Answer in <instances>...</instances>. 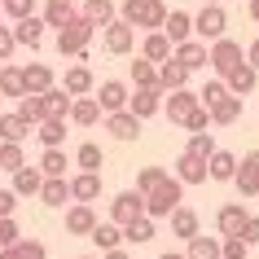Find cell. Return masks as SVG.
<instances>
[{
  "label": "cell",
  "mask_w": 259,
  "mask_h": 259,
  "mask_svg": "<svg viewBox=\"0 0 259 259\" xmlns=\"http://www.w3.org/2000/svg\"><path fill=\"white\" fill-rule=\"evenodd\" d=\"M97 35V22H88V18H75V22H66V27L57 31V53L62 57H75V62H88V44H93Z\"/></svg>",
  "instance_id": "obj_1"
},
{
  "label": "cell",
  "mask_w": 259,
  "mask_h": 259,
  "mask_svg": "<svg viewBox=\"0 0 259 259\" xmlns=\"http://www.w3.org/2000/svg\"><path fill=\"white\" fill-rule=\"evenodd\" d=\"M198 106H202V97H198V93H189V88H176V93H167V101H163L167 119H171V123H180V127L189 123V114H193Z\"/></svg>",
  "instance_id": "obj_10"
},
{
  "label": "cell",
  "mask_w": 259,
  "mask_h": 259,
  "mask_svg": "<svg viewBox=\"0 0 259 259\" xmlns=\"http://www.w3.org/2000/svg\"><path fill=\"white\" fill-rule=\"evenodd\" d=\"M35 137H40L44 150H62V145H66V119H44V123H35Z\"/></svg>",
  "instance_id": "obj_30"
},
{
  "label": "cell",
  "mask_w": 259,
  "mask_h": 259,
  "mask_svg": "<svg viewBox=\"0 0 259 259\" xmlns=\"http://www.w3.org/2000/svg\"><path fill=\"white\" fill-rule=\"evenodd\" d=\"M88 22H97V27H110L114 22V0H83V9H79Z\"/></svg>",
  "instance_id": "obj_43"
},
{
  "label": "cell",
  "mask_w": 259,
  "mask_h": 259,
  "mask_svg": "<svg viewBox=\"0 0 259 259\" xmlns=\"http://www.w3.org/2000/svg\"><path fill=\"white\" fill-rule=\"evenodd\" d=\"M44 101H49V119H70V106H75V97H70L62 83H53V88L44 93Z\"/></svg>",
  "instance_id": "obj_39"
},
{
  "label": "cell",
  "mask_w": 259,
  "mask_h": 259,
  "mask_svg": "<svg viewBox=\"0 0 259 259\" xmlns=\"http://www.w3.org/2000/svg\"><path fill=\"white\" fill-rule=\"evenodd\" d=\"M14 49H18L14 27H0V62H9V57H14Z\"/></svg>",
  "instance_id": "obj_52"
},
{
  "label": "cell",
  "mask_w": 259,
  "mask_h": 259,
  "mask_svg": "<svg viewBox=\"0 0 259 259\" xmlns=\"http://www.w3.org/2000/svg\"><path fill=\"white\" fill-rule=\"evenodd\" d=\"M97 224H101V220H97L93 202H75V206L66 211V233H70V237H88Z\"/></svg>",
  "instance_id": "obj_15"
},
{
  "label": "cell",
  "mask_w": 259,
  "mask_h": 259,
  "mask_svg": "<svg viewBox=\"0 0 259 259\" xmlns=\"http://www.w3.org/2000/svg\"><path fill=\"white\" fill-rule=\"evenodd\" d=\"M75 167H79V171H101V167H106V154H101V145L83 141L79 150H75Z\"/></svg>",
  "instance_id": "obj_42"
},
{
  "label": "cell",
  "mask_w": 259,
  "mask_h": 259,
  "mask_svg": "<svg viewBox=\"0 0 259 259\" xmlns=\"http://www.w3.org/2000/svg\"><path fill=\"white\" fill-rule=\"evenodd\" d=\"M88 242H93L97 250L106 255V250H119V246L127 242V237H123V224H114V220H106V224H97V229L88 233Z\"/></svg>",
  "instance_id": "obj_21"
},
{
  "label": "cell",
  "mask_w": 259,
  "mask_h": 259,
  "mask_svg": "<svg viewBox=\"0 0 259 259\" xmlns=\"http://www.w3.org/2000/svg\"><path fill=\"white\" fill-rule=\"evenodd\" d=\"M0 5H5V0H0Z\"/></svg>",
  "instance_id": "obj_62"
},
{
  "label": "cell",
  "mask_w": 259,
  "mask_h": 259,
  "mask_svg": "<svg viewBox=\"0 0 259 259\" xmlns=\"http://www.w3.org/2000/svg\"><path fill=\"white\" fill-rule=\"evenodd\" d=\"M31 132H35V123H27L22 114H0V141H27Z\"/></svg>",
  "instance_id": "obj_34"
},
{
  "label": "cell",
  "mask_w": 259,
  "mask_h": 259,
  "mask_svg": "<svg viewBox=\"0 0 259 259\" xmlns=\"http://www.w3.org/2000/svg\"><path fill=\"white\" fill-rule=\"evenodd\" d=\"M180 62V66H189V70H206L211 66V49H206V40H185L176 44V53H171Z\"/></svg>",
  "instance_id": "obj_16"
},
{
  "label": "cell",
  "mask_w": 259,
  "mask_h": 259,
  "mask_svg": "<svg viewBox=\"0 0 259 259\" xmlns=\"http://www.w3.org/2000/svg\"><path fill=\"white\" fill-rule=\"evenodd\" d=\"M70 198H75V202H97V198H101V171H79V176H70Z\"/></svg>",
  "instance_id": "obj_20"
},
{
  "label": "cell",
  "mask_w": 259,
  "mask_h": 259,
  "mask_svg": "<svg viewBox=\"0 0 259 259\" xmlns=\"http://www.w3.org/2000/svg\"><path fill=\"white\" fill-rule=\"evenodd\" d=\"M0 66H5V62H0Z\"/></svg>",
  "instance_id": "obj_63"
},
{
  "label": "cell",
  "mask_w": 259,
  "mask_h": 259,
  "mask_svg": "<svg viewBox=\"0 0 259 259\" xmlns=\"http://www.w3.org/2000/svg\"><path fill=\"white\" fill-rule=\"evenodd\" d=\"M79 5H83V0H79Z\"/></svg>",
  "instance_id": "obj_64"
},
{
  "label": "cell",
  "mask_w": 259,
  "mask_h": 259,
  "mask_svg": "<svg viewBox=\"0 0 259 259\" xmlns=\"http://www.w3.org/2000/svg\"><path fill=\"white\" fill-rule=\"evenodd\" d=\"M93 97L101 101L106 114H114V110H127V97H132V93H127V83H123V79H101Z\"/></svg>",
  "instance_id": "obj_13"
},
{
  "label": "cell",
  "mask_w": 259,
  "mask_h": 259,
  "mask_svg": "<svg viewBox=\"0 0 259 259\" xmlns=\"http://www.w3.org/2000/svg\"><path fill=\"white\" fill-rule=\"evenodd\" d=\"M101 114H106V110H101V101H97L93 93H88V97H75V106H70V123H75V127H93Z\"/></svg>",
  "instance_id": "obj_25"
},
{
  "label": "cell",
  "mask_w": 259,
  "mask_h": 259,
  "mask_svg": "<svg viewBox=\"0 0 259 259\" xmlns=\"http://www.w3.org/2000/svg\"><path fill=\"white\" fill-rule=\"evenodd\" d=\"M79 259H97V255H79Z\"/></svg>",
  "instance_id": "obj_61"
},
{
  "label": "cell",
  "mask_w": 259,
  "mask_h": 259,
  "mask_svg": "<svg viewBox=\"0 0 259 259\" xmlns=\"http://www.w3.org/2000/svg\"><path fill=\"white\" fill-rule=\"evenodd\" d=\"M154 224H158L154 215H137L132 224H123V237L132 246H145V242H154Z\"/></svg>",
  "instance_id": "obj_41"
},
{
  "label": "cell",
  "mask_w": 259,
  "mask_h": 259,
  "mask_svg": "<svg viewBox=\"0 0 259 259\" xmlns=\"http://www.w3.org/2000/svg\"><path fill=\"white\" fill-rule=\"evenodd\" d=\"M163 31H167V40H171V44L193 40V14H185V9H171V14H167V22H163Z\"/></svg>",
  "instance_id": "obj_26"
},
{
  "label": "cell",
  "mask_w": 259,
  "mask_h": 259,
  "mask_svg": "<svg viewBox=\"0 0 259 259\" xmlns=\"http://www.w3.org/2000/svg\"><path fill=\"white\" fill-rule=\"evenodd\" d=\"M237 119H242V97L237 93L220 97L215 106H211V123H215V127H229V123H237Z\"/></svg>",
  "instance_id": "obj_29"
},
{
  "label": "cell",
  "mask_w": 259,
  "mask_h": 259,
  "mask_svg": "<svg viewBox=\"0 0 259 259\" xmlns=\"http://www.w3.org/2000/svg\"><path fill=\"white\" fill-rule=\"evenodd\" d=\"M158 259H189V255H180V250H167V255H158Z\"/></svg>",
  "instance_id": "obj_59"
},
{
  "label": "cell",
  "mask_w": 259,
  "mask_h": 259,
  "mask_svg": "<svg viewBox=\"0 0 259 259\" xmlns=\"http://www.w3.org/2000/svg\"><path fill=\"white\" fill-rule=\"evenodd\" d=\"M141 123L145 119H137L132 110H114V114H106V132L114 141H137L141 137Z\"/></svg>",
  "instance_id": "obj_14"
},
{
  "label": "cell",
  "mask_w": 259,
  "mask_h": 259,
  "mask_svg": "<svg viewBox=\"0 0 259 259\" xmlns=\"http://www.w3.org/2000/svg\"><path fill=\"white\" fill-rule=\"evenodd\" d=\"M66 150H44L40 154V171H44V176H66Z\"/></svg>",
  "instance_id": "obj_46"
},
{
  "label": "cell",
  "mask_w": 259,
  "mask_h": 259,
  "mask_svg": "<svg viewBox=\"0 0 259 259\" xmlns=\"http://www.w3.org/2000/svg\"><path fill=\"white\" fill-rule=\"evenodd\" d=\"M167 180H171V176H167V167H141V171H137V189L141 193H154L158 185H167Z\"/></svg>",
  "instance_id": "obj_45"
},
{
  "label": "cell",
  "mask_w": 259,
  "mask_h": 259,
  "mask_svg": "<svg viewBox=\"0 0 259 259\" xmlns=\"http://www.w3.org/2000/svg\"><path fill=\"white\" fill-rule=\"evenodd\" d=\"M233 176H237V154L215 150V154H211V180H220V185H233Z\"/></svg>",
  "instance_id": "obj_36"
},
{
  "label": "cell",
  "mask_w": 259,
  "mask_h": 259,
  "mask_svg": "<svg viewBox=\"0 0 259 259\" xmlns=\"http://www.w3.org/2000/svg\"><path fill=\"white\" fill-rule=\"evenodd\" d=\"M0 9L14 18V22H22V18H31V14H35V0H5Z\"/></svg>",
  "instance_id": "obj_50"
},
{
  "label": "cell",
  "mask_w": 259,
  "mask_h": 259,
  "mask_svg": "<svg viewBox=\"0 0 259 259\" xmlns=\"http://www.w3.org/2000/svg\"><path fill=\"white\" fill-rule=\"evenodd\" d=\"M171 176L180 180V185H206V180H211V158H198V154H180L176 158V171H171Z\"/></svg>",
  "instance_id": "obj_8"
},
{
  "label": "cell",
  "mask_w": 259,
  "mask_h": 259,
  "mask_svg": "<svg viewBox=\"0 0 259 259\" xmlns=\"http://www.w3.org/2000/svg\"><path fill=\"white\" fill-rule=\"evenodd\" d=\"M40 202H44V206H66V202H75V198H70V180H66V176H44Z\"/></svg>",
  "instance_id": "obj_27"
},
{
  "label": "cell",
  "mask_w": 259,
  "mask_h": 259,
  "mask_svg": "<svg viewBox=\"0 0 259 259\" xmlns=\"http://www.w3.org/2000/svg\"><path fill=\"white\" fill-rule=\"evenodd\" d=\"M189 66H180L176 57H167V62H158V88L163 93H176V88H189Z\"/></svg>",
  "instance_id": "obj_17"
},
{
  "label": "cell",
  "mask_w": 259,
  "mask_h": 259,
  "mask_svg": "<svg viewBox=\"0 0 259 259\" xmlns=\"http://www.w3.org/2000/svg\"><path fill=\"white\" fill-rule=\"evenodd\" d=\"M198 233H202V220H198V211H193V206H176V211H171V237L189 242V237H198Z\"/></svg>",
  "instance_id": "obj_19"
},
{
  "label": "cell",
  "mask_w": 259,
  "mask_h": 259,
  "mask_svg": "<svg viewBox=\"0 0 259 259\" xmlns=\"http://www.w3.org/2000/svg\"><path fill=\"white\" fill-rule=\"evenodd\" d=\"M198 97H202V106L211 110V106H215V101H220V97H229V83H224V79H220V75H215V79L206 83V88H202V93H198Z\"/></svg>",
  "instance_id": "obj_49"
},
{
  "label": "cell",
  "mask_w": 259,
  "mask_h": 259,
  "mask_svg": "<svg viewBox=\"0 0 259 259\" xmlns=\"http://www.w3.org/2000/svg\"><path fill=\"white\" fill-rule=\"evenodd\" d=\"M224 31H229V14H224L220 5H202V9L193 14V35H198V40L215 44Z\"/></svg>",
  "instance_id": "obj_4"
},
{
  "label": "cell",
  "mask_w": 259,
  "mask_h": 259,
  "mask_svg": "<svg viewBox=\"0 0 259 259\" xmlns=\"http://www.w3.org/2000/svg\"><path fill=\"white\" fill-rule=\"evenodd\" d=\"M171 53H176V44L167 40V31H145V44H141V57H150V62H167Z\"/></svg>",
  "instance_id": "obj_28"
},
{
  "label": "cell",
  "mask_w": 259,
  "mask_h": 259,
  "mask_svg": "<svg viewBox=\"0 0 259 259\" xmlns=\"http://www.w3.org/2000/svg\"><path fill=\"white\" fill-rule=\"evenodd\" d=\"M202 5H220V0H202Z\"/></svg>",
  "instance_id": "obj_60"
},
{
  "label": "cell",
  "mask_w": 259,
  "mask_h": 259,
  "mask_svg": "<svg viewBox=\"0 0 259 259\" xmlns=\"http://www.w3.org/2000/svg\"><path fill=\"white\" fill-rule=\"evenodd\" d=\"M14 242H22V233H18L14 215H5V220H0V246H14Z\"/></svg>",
  "instance_id": "obj_51"
},
{
  "label": "cell",
  "mask_w": 259,
  "mask_h": 259,
  "mask_svg": "<svg viewBox=\"0 0 259 259\" xmlns=\"http://www.w3.org/2000/svg\"><path fill=\"white\" fill-rule=\"evenodd\" d=\"M180 198H185V185L171 176L167 185H158L154 193H145V215H154V220H171V211L180 206Z\"/></svg>",
  "instance_id": "obj_3"
},
{
  "label": "cell",
  "mask_w": 259,
  "mask_h": 259,
  "mask_svg": "<svg viewBox=\"0 0 259 259\" xmlns=\"http://www.w3.org/2000/svg\"><path fill=\"white\" fill-rule=\"evenodd\" d=\"M163 101H167L163 88H137V93L127 97V110H132L137 119H154V114L163 110Z\"/></svg>",
  "instance_id": "obj_11"
},
{
  "label": "cell",
  "mask_w": 259,
  "mask_h": 259,
  "mask_svg": "<svg viewBox=\"0 0 259 259\" xmlns=\"http://www.w3.org/2000/svg\"><path fill=\"white\" fill-rule=\"evenodd\" d=\"M237 62H246L242 44H237V40H229V35H220V40L211 44V70H215L220 79H224V75H229V70L237 66Z\"/></svg>",
  "instance_id": "obj_7"
},
{
  "label": "cell",
  "mask_w": 259,
  "mask_h": 259,
  "mask_svg": "<svg viewBox=\"0 0 259 259\" xmlns=\"http://www.w3.org/2000/svg\"><path fill=\"white\" fill-rule=\"evenodd\" d=\"M185 255L189 259H224V250H220V237H202L198 233V237L185 242Z\"/></svg>",
  "instance_id": "obj_38"
},
{
  "label": "cell",
  "mask_w": 259,
  "mask_h": 259,
  "mask_svg": "<svg viewBox=\"0 0 259 259\" xmlns=\"http://www.w3.org/2000/svg\"><path fill=\"white\" fill-rule=\"evenodd\" d=\"M246 62L259 70V40H250V49H246Z\"/></svg>",
  "instance_id": "obj_56"
},
{
  "label": "cell",
  "mask_w": 259,
  "mask_h": 259,
  "mask_svg": "<svg viewBox=\"0 0 259 259\" xmlns=\"http://www.w3.org/2000/svg\"><path fill=\"white\" fill-rule=\"evenodd\" d=\"M137 215H145V193H141V189L114 193V202H110V220H114V224H132Z\"/></svg>",
  "instance_id": "obj_6"
},
{
  "label": "cell",
  "mask_w": 259,
  "mask_h": 259,
  "mask_svg": "<svg viewBox=\"0 0 259 259\" xmlns=\"http://www.w3.org/2000/svg\"><path fill=\"white\" fill-rule=\"evenodd\" d=\"M44 27H49V22H44V18H22V22H14V35H18V49H40L44 44Z\"/></svg>",
  "instance_id": "obj_22"
},
{
  "label": "cell",
  "mask_w": 259,
  "mask_h": 259,
  "mask_svg": "<svg viewBox=\"0 0 259 259\" xmlns=\"http://www.w3.org/2000/svg\"><path fill=\"white\" fill-rule=\"evenodd\" d=\"M246 220H250V211H246L242 202H224L215 211V229H220V237H237V233L246 229Z\"/></svg>",
  "instance_id": "obj_12"
},
{
  "label": "cell",
  "mask_w": 259,
  "mask_h": 259,
  "mask_svg": "<svg viewBox=\"0 0 259 259\" xmlns=\"http://www.w3.org/2000/svg\"><path fill=\"white\" fill-rule=\"evenodd\" d=\"M101 44H106V53L127 57L132 49H137V27H132V22H123V18H114L110 27H101Z\"/></svg>",
  "instance_id": "obj_5"
},
{
  "label": "cell",
  "mask_w": 259,
  "mask_h": 259,
  "mask_svg": "<svg viewBox=\"0 0 259 259\" xmlns=\"http://www.w3.org/2000/svg\"><path fill=\"white\" fill-rule=\"evenodd\" d=\"M185 150L198 154V158H211L220 145H215V137H211V132H189V145H185Z\"/></svg>",
  "instance_id": "obj_47"
},
{
  "label": "cell",
  "mask_w": 259,
  "mask_h": 259,
  "mask_svg": "<svg viewBox=\"0 0 259 259\" xmlns=\"http://www.w3.org/2000/svg\"><path fill=\"white\" fill-rule=\"evenodd\" d=\"M22 79H27V93H49L53 88V66H44V62H31V66H22Z\"/></svg>",
  "instance_id": "obj_32"
},
{
  "label": "cell",
  "mask_w": 259,
  "mask_h": 259,
  "mask_svg": "<svg viewBox=\"0 0 259 259\" xmlns=\"http://www.w3.org/2000/svg\"><path fill=\"white\" fill-rule=\"evenodd\" d=\"M224 83H229V93L246 97V93H255V83H259V70L250 66V62H237V66L224 75Z\"/></svg>",
  "instance_id": "obj_23"
},
{
  "label": "cell",
  "mask_w": 259,
  "mask_h": 259,
  "mask_svg": "<svg viewBox=\"0 0 259 259\" xmlns=\"http://www.w3.org/2000/svg\"><path fill=\"white\" fill-rule=\"evenodd\" d=\"M44 22H49V27H53V31H62V27H66V22H75V18H79V14H75V0H49V5H44Z\"/></svg>",
  "instance_id": "obj_31"
},
{
  "label": "cell",
  "mask_w": 259,
  "mask_h": 259,
  "mask_svg": "<svg viewBox=\"0 0 259 259\" xmlns=\"http://www.w3.org/2000/svg\"><path fill=\"white\" fill-rule=\"evenodd\" d=\"M246 9H250V22H259V0H246Z\"/></svg>",
  "instance_id": "obj_58"
},
{
  "label": "cell",
  "mask_w": 259,
  "mask_h": 259,
  "mask_svg": "<svg viewBox=\"0 0 259 259\" xmlns=\"http://www.w3.org/2000/svg\"><path fill=\"white\" fill-rule=\"evenodd\" d=\"M0 97H27V79H22V66H0Z\"/></svg>",
  "instance_id": "obj_35"
},
{
  "label": "cell",
  "mask_w": 259,
  "mask_h": 259,
  "mask_svg": "<svg viewBox=\"0 0 259 259\" xmlns=\"http://www.w3.org/2000/svg\"><path fill=\"white\" fill-rule=\"evenodd\" d=\"M242 237H246V242H250V246H259V215H250V220H246Z\"/></svg>",
  "instance_id": "obj_55"
},
{
  "label": "cell",
  "mask_w": 259,
  "mask_h": 259,
  "mask_svg": "<svg viewBox=\"0 0 259 259\" xmlns=\"http://www.w3.org/2000/svg\"><path fill=\"white\" fill-rule=\"evenodd\" d=\"M101 259H132V255H127V250H123V246H119V250H106V255H101Z\"/></svg>",
  "instance_id": "obj_57"
},
{
  "label": "cell",
  "mask_w": 259,
  "mask_h": 259,
  "mask_svg": "<svg viewBox=\"0 0 259 259\" xmlns=\"http://www.w3.org/2000/svg\"><path fill=\"white\" fill-rule=\"evenodd\" d=\"M220 250H224V259H246L250 255V242H246L242 233L237 237H220Z\"/></svg>",
  "instance_id": "obj_48"
},
{
  "label": "cell",
  "mask_w": 259,
  "mask_h": 259,
  "mask_svg": "<svg viewBox=\"0 0 259 259\" xmlns=\"http://www.w3.org/2000/svg\"><path fill=\"white\" fill-rule=\"evenodd\" d=\"M22 163H27V154H22V141H0V171H9V176H14Z\"/></svg>",
  "instance_id": "obj_44"
},
{
  "label": "cell",
  "mask_w": 259,
  "mask_h": 259,
  "mask_svg": "<svg viewBox=\"0 0 259 259\" xmlns=\"http://www.w3.org/2000/svg\"><path fill=\"white\" fill-rule=\"evenodd\" d=\"M62 88H66L70 97H88V93H97V79H93V70L83 66V62H75V66L66 70V79H62Z\"/></svg>",
  "instance_id": "obj_24"
},
{
  "label": "cell",
  "mask_w": 259,
  "mask_h": 259,
  "mask_svg": "<svg viewBox=\"0 0 259 259\" xmlns=\"http://www.w3.org/2000/svg\"><path fill=\"white\" fill-rule=\"evenodd\" d=\"M14 211H18V193L14 189H0V220L14 215Z\"/></svg>",
  "instance_id": "obj_54"
},
{
  "label": "cell",
  "mask_w": 259,
  "mask_h": 259,
  "mask_svg": "<svg viewBox=\"0 0 259 259\" xmlns=\"http://www.w3.org/2000/svg\"><path fill=\"white\" fill-rule=\"evenodd\" d=\"M233 185H237L242 198H259V150H250V154L237 158V176H233Z\"/></svg>",
  "instance_id": "obj_9"
},
{
  "label": "cell",
  "mask_w": 259,
  "mask_h": 259,
  "mask_svg": "<svg viewBox=\"0 0 259 259\" xmlns=\"http://www.w3.org/2000/svg\"><path fill=\"white\" fill-rule=\"evenodd\" d=\"M185 127H189V132H206V127H211V110L198 106V110L189 114V123H185Z\"/></svg>",
  "instance_id": "obj_53"
},
{
  "label": "cell",
  "mask_w": 259,
  "mask_h": 259,
  "mask_svg": "<svg viewBox=\"0 0 259 259\" xmlns=\"http://www.w3.org/2000/svg\"><path fill=\"white\" fill-rule=\"evenodd\" d=\"M18 114H22L27 123H44V119H49V101H44V93L18 97Z\"/></svg>",
  "instance_id": "obj_37"
},
{
  "label": "cell",
  "mask_w": 259,
  "mask_h": 259,
  "mask_svg": "<svg viewBox=\"0 0 259 259\" xmlns=\"http://www.w3.org/2000/svg\"><path fill=\"white\" fill-rule=\"evenodd\" d=\"M127 75H132L137 88H158V62H150V57H137V62L127 66Z\"/></svg>",
  "instance_id": "obj_40"
},
{
  "label": "cell",
  "mask_w": 259,
  "mask_h": 259,
  "mask_svg": "<svg viewBox=\"0 0 259 259\" xmlns=\"http://www.w3.org/2000/svg\"><path fill=\"white\" fill-rule=\"evenodd\" d=\"M40 189H44V171L31 167V163H22L14 171V193L18 198H40Z\"/></svg>",
  "instance_id": "obj_18"
},
{
  "label": "cell",
  "mask_w": 259,
  "mask_h": 259,
  "mask_svg": "<svg viewBox=\"0 0 259 259\" xmlns=\"http://www.w3.org/2000/svg\"><path fill=\"white\" fill-rule=\"evenodd\" d=\"M167 14H171V9H167L163 0H123L119 5V18L132 22L137 31H163Z\"/></svg>",
  "instance_id": "obj_2"
},
{
  "label": "cell",
  "mask_w": 259,
  "mask_h": 259,
  "mask_svg": "<svg viewBox=\"0 0 259 259\" xmlns=\"http://www.w3.org/2000/svg\"><path fill=\"white\" fill-rule=\"evenodd\" d=\"M0 259H49V250H44V242H35V237H22V242H14V246H0Z\"/></svg>",
  "instance_id": "obj_33"
}]
</instances>
